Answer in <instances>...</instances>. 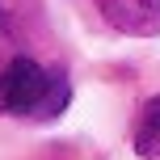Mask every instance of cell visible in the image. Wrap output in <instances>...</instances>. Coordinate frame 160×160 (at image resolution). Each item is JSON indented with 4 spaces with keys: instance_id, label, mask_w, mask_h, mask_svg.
I'll return each instance as SVG.
<instances>
[{
    "instance_id": "obj_3",
    "label": "cell",
    "mask_w": 160,
    "mask_h": 160,
    "mask_svg": "<svg viewBox=\"0 0 160 160\" xmlns=\"http://www.w3.org/2000/svg\"><path fill=\"white\" fill-rule=\"evenodd\" d=\"M135 152L143 160H156L160 156V97L143 105V114H139V127H135Z\"/></svg>"
},
{
    "instance_id": "obj_4",
    "label": "cell",
    "mask_w": 160,
    "mask_h": 160,
    "mask_svg": "<svg viewBox=\"0 0 160 160\" xmlns=\"http://www.w3.org/2000/svg\"><path fill=\"white\" fill-rule=\"evenodd\" d=\"M63 105H68V84H63V80H51L47 93H42V101H38V110H34V118L47 122V118H55Z\"/></svg>"
},
{
    "instance_id": "obj_1",
    "label": "cell",
    "mask_w": 160,
    "mask_h": 160,
    "mask_svg": "<svg viewBox=\"0 0 160 160\" xmlns=\"http://www.w3.org/2000/svg\"><path fill=\"white\" fill-rule=\"evenodd\" d=\"M47 84H51V76L34 59H13L0 72V114H30L34 118Z\"/></svg>"
},
{
    "instance_id": "obj_2",
    "label": "cell",
    "mask_w": 160,
    "mask_h": 160,
    "mask_svg": "<svg viewBox=\"0 0 160 160\" xmlns=\"http://www.w3.org/2000/svg\"><path fill=\"white\" fill-rule=\"evenodd\" d=\"M97 8L118 34H131V38L160 34V0H97Z\"/></svg>"
}]
</instances>
